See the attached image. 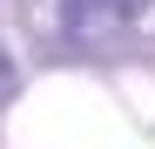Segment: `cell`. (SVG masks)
Segmentation results:
<instances>
[{"label": "cell", "mask_w": 155, "mask_h": 149, "mask_svg": "<svg viewBox=\"0 0 155 149\" xmlns=\"http://www.w3.org/2000/svg\"><path fill=\"white\" fill-rule=\"evenodd\" d=\"M88 7H135V0H88Z\"/></svg>", "instance_id": "cell-1"}, {"label": "cell", "mask_w": 155, "mask_h": 149, "mask_svg": "<svg viewBox=\"0 0 155 149\" xmlns=\"http://www.w3.org/2000/svg\"><path fill=\"white\" fill-rule=\"evenodd\" d=\"M0 81H7V61H0Z\"/></svg>", "instance_id": "cell-2"}]
</instances>
